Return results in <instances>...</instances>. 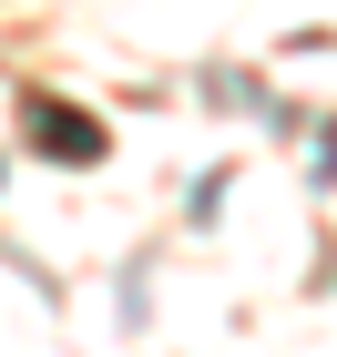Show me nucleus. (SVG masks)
<instances>
[{
  "instance_id": "obj_1",
  "label": "nucleus",
  "mask_w": 337,
  "mask_h": 357,
  "mask_svg": "<svg viewBox=\"0 0 337 357\" xmlns=\"http://www.w3.org/2000/svg\"><path fill=\"white\" fill-rule=\"evenodd\" d=\"M31 133H52V153H72V164H92V153H103V143L82 133V112H72V102H31Z\"/></svg>"
}]
</instances>
